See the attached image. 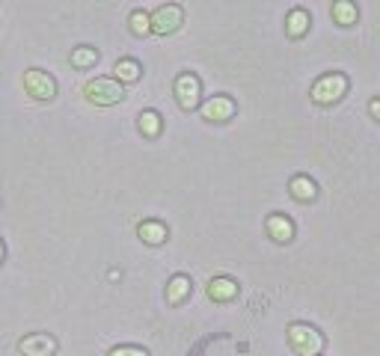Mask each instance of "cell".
<instances>
[{
  "label": "cell",
  "mask_w": 380,
  "mask_h": 356,
  "mask_svg": "<svg viewBox=\"0 0 380 356\" xmlns=\"http://www.w3.org/2000/svg\"><path fill=\"white\" fill-rule=\"evenodd\" d=\"M288 344L300 356H318L324 350V335L309 324H292L288 326Z\"/></svg>",
  "instance_id": "obj_1"
},
{
  "label": "cell",
  "mask_w": 380,
  "mask_h": 356,
  "mask_svg": "<svg viewBox=\"0 0 380 356\" xmlns=\"http://www.w3.org/2000/svg\"><path fill=\"white\" fill-rule=\"evenodd\" d=\"M84 95L98 107H110L122 101L125 89H122V81H116V77H95V81H89L84 86Z\"/></svg>",
  "instance_id": "obj_2"
},
{
  "label": "cell",
  "mask_w": 380,
  "mask_h": 356,
  "mask_svg": "<svg viewBox=\"0 0 380 356\" xmlns=\"http://www.w3.org/2000/svg\"><path fill=\"white\" fill-rule=\"evenodd\" d=\"M345 92H348L345 75H324V77H318L315 86H312V101L327 107V104H336Z\"/></svg>",
  "instance_id": "obj_3"
},
{
  "label": "cell",
  "mask_w": 380,
  "mask_h": 356,
  "mask_svg": "<svg viewBox=\"0 0 380 356\" xmlns=\"http://www.w3.org/2000/svg\"><path fill=\"white\" fill-rule=\"evenodd\" d=\"M182 24H184V9L178 3H164L152 12V33H158V36L175 33Z\"/></svg>",
  "instance_id": "obj_4"
},
{
  "label": "cell",
  "mask_w": 380,
  "mask_h": 356,
  "mask_svg": "<svg viewBox=\"0 0 380 356\" xmlns=\"http://www.w3.org/2000/svg\"><path fill=\"white\" fill-rule=\"evenodd\" d=\"M24 89L36 101H51L57 95V81L42 68H30V72H24Z\"/></svg>",
  "instance_id": "obj_5"
},
{
  "label": "cell",
  "mask_w": 380,
  "mask_h": 356,
  "mask_svg": "<svg viewBox=\"0 0 380 356\" xmlns=\"http://www.w3.org/2000/svg\"><path fill=\"white\" fill-rule=\"evenodd\" d=\"M199 95H202L199 77L196 75H178L175 98H178V104H182V110H193V107H199Z\"/></svg>",
  "instance_id": "obj_6"
},
{
  "label": "cell",
  "mask_w": 380,
  "mask_h": 356,
  "mask_svg": "<svg viewBox=\"0 0 380 356\" xmlns=\"http://www.w3.org/2000/svg\"><path fill=\"white\" fill-rule=\"evenodd\" d=\"M18 350H21L24 356H54L57 350V339L48 333H33L27 335V339L18 342Z\"/></svg>",
  "instance_id": "obj_7"
},
{
  "label": "cell",
  "mask_w": 380,
  "mask_h": 356,
  "mask_svg": "<svg viewBox=\"0 0 380 356\" xmlns=\"http://www.w3.org/2000/svg\"><path fill=\"white\" fill-rule=\"evenodd\" d=\"M232 116H235V101L226 95H214L202 104V119H208V122H226Z\"/></svg>",
  "instance_id": "obj_8"
},
{
  "label": "cell",
  "mask_w": 380,
  "mask_h": 356,
  "mask_svg": "<svg viewBox=\"0 0 380 356\" xmlns=\"http://www.w3.org/2000/svg\"><path fill=\"white\" fill-rule=\"evenodd\" d=\"M208 297H211L214 303H229L238 297V282L229 279V276H217V279L208 282Z\"/></svg>",
  "instance_id": "obj_9"
},
{
  "label": "cell",
  "mask_w": 380,
  "mask_h": 356,
  "mask_svg": "<svg viewBox=\"0 0 380 356\" xmlns=\"http://www.w3.org/2000/svg\"><path fill=\"white\" fill-rule=\"evenodd\" d=\"M267 232H271L276 244H288L294 237V223L283 214H274V217H267Z\"/></svg>",
  "instance_id": "obj_10"
},
{
  "label": "cell",
  "mask_w": 380,
  "mask_h": 356,
  "mask_svg": "<svg viewBox=\"0 0 380 356\" xmlns=\"http://www.w3.org/2000/svg\"><path fill=\"white\" fill-rule=\"evenodd\" d=\"M288 190H292V196L297 202H312L318 196V184L312 181V178H306V175H294L292 184H288Z\"/></svg>",
  "instance_id": "obj_11"
},
{
  "label": "cell",
  "mask_w": 380,
  "mask_h": 356,
  "mask_svg": "<svg viewBox=\"0 0 380 356\" xmlns=\"http://www.w3.org/2000/svg\"><path fill=\"white\" fill-rule=\"evenodd\" d=\"M285 33L292 36V39H300V36L309 33V12H306V9H292V12H288Z\"/></svg>",
  "instance_id": "obj_12"
},
{
  "label": "cell",
  "mask_w": 380,
  "mask_h": 356,
  "mask_svg": "<svg viewBox=\"0 0 380 356\" xmlns=\"http://www.w3.org/2000/svg\"><path fill=\"white\" fill-rule=\"evenodd\" d=\"M137 235L143 237V244L158 246V244L167 241V226L158 223V220H143V223H140V229H137Z\"/></svg>",
  "instance_id": "obj_13"
},
{
  "label": "cell",
  "mask_w": 380,
  "mask_h": 356,
  "mask_svg": "<svg viewBox=\"0 0 380 356\" xmlns=\"http://www.w3.org/2000/svg\"><path fill=\"white\" fill-rule=\"evenodd\" d=\"M187 294H190V279L187 276H173L169 279V285H167V303H173V306H178L182 300H187Z\"/></svg>",
  "instance_id": "obj_14"
},
{
  "label": "cell",
  "mask_w": 380,
  "mask_h": 356,
  "mask_svg": "<svg viewBox=\"0 0 380 356\" xmlns=\"http://www.w3.org/2000/svg\"><path fill=\"white\" fill-rule=\"evenodd\" d=\"M333 21L342 24V27L357 24V6H354V0H336V3H333Z\"/></svg>",
  "instance_id": "obj_15"
},
{
  "label": "cell",
  "mask_w": 380,
  "mask_h": 356,
  "mask_svg": "<svg viewBox=\"0 0 380 356\" xmlns=\"http://www.w3.org/2000/svg\"><path fill=\"white\" fill-rule=\"evenodd\" d=\"M113 75H116V81H122V83H137L140 81V63L137 59H119Z\"/></svg>",
  "instance_id": "obj_16"
},
{
  "label": "cell",
  "mask_w": 380,
  "mask_h": 356,
  "mask_svg": "<svg viewBox=\"0 0 380 356\" xmlns=\"http://www.w3.org/2000/svg\"><path fill=\"white\" fill-rule=\"evenodd\" d=\"M140 134L143 137H158L161 134V116H158L155 110H143L140 113Z\"/></svg>",
  "instance_id": "obj_17"
},
{
  "label": "cell",
  "mask_w": 380,
  "mask_h": 356,
  "mask_svg": "<svg viewBox=\"0 0 380 356\" xmlns=\"http://www.w3.org/2000/svg\"><path fill=\"white\" fill-rule=\"evenodd\" d=\"M128 24H131V33H134V36H146V33H152V15L143 12V9L131 12Z\"/></svg>",
  "instance_id": "obj_18"
},
{
  "label": "cell",
  "mask_w": 380,
  "mask_h": 356,
  "mask_svg": "<svg viewBox=\"0 0 380 356\" xmlns=\"http://www.w3.org/2000/svg\"><path fill=\"white\" fill-rule=\"evenodd\" d=\"M95 63H98L95 48H75V51H72V66L75 68H93Z\"/></svg>",
  "instance_id": "obj_19"
},
{
  "label": "cell",
  "mask_w": 380,
  "mask_h": 356,
  "mask_svg": "<svg viewBox=\"0 0 380 356\" xmlns=\"http://www.w3.org/2000/svg\"><path fill=\"white\" fill-rule=\"evenodd\" d=\"M107 356H149L143 348H131V344H125V348H113Z\"/></svg>",
  "instance_id": "obj_20"
},
{
  "label": "cell",
  "mask_w": 380,
  "mask_h": 356,
  "mask_svg": "<svg viewBox=\"0 0 380 356\" xmlns=\"http://www.w3.org/2000/svg\"><path fill=\"white\" fill-rule=\"evenodd\" d=\"M368 110H372V116H374L377 122H380V98H374V101H372V107H368Z\"/></svg>",
  "instance_id": "obj_21"
},
{
  "label": "cell",
  "mask_w": 380,
  "mask_h": 356,
  "mask_svg": "<svg viewBox=\"0 0 380 356\" xmlns=\"http://www.w3.org/2000/svg\"><path fill=\"white\" fill-rule=\"evenodd\" d=\"M3 255H6V250H3V241H0V261H3Z\"/></svg>",
  "instance_id": "obj_22"
}]
</instances>
